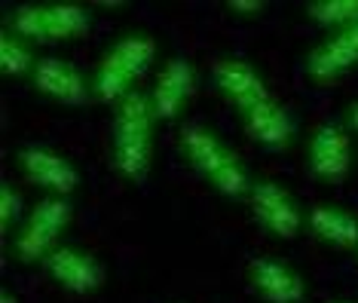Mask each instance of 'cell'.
<instances>
[{
	"label": "cell",
	"instance_id": "cell-1",
	"mask_svg": "<svg viewBox=\"0 0 358 303\" xmlns=\"http://www.w3.org/2000/svg\"><path fill=\"white\" fill-rule=\"evenodd\" d=\"M153 101L141 92L126 95L113 113V166L129 181L141 184L153 162Z\"/></svg>",
	"mask_w": 358,
	"mask_h": 303
},
{
	"label": "cell",
	"instance_id": "cell-2",
	"mask_svg": "<svg viewBox=\"0 0 358 303\" xmlns=\"http://www.w3.org/2000/svg\"><path fill=\"white\" fill-rule=\"evenodd\" d=\"M181 153L221 196L239 199V196L251 193L245 166H242L239 157L211 129L187 126L181 132Z\"/></svg>",
	"mask_w": 358,
	"mask_h": 303
},
{
	"label": "cell",
	"instance_id": "cell-3",
	"mask_svg": "<svg viewBox=\"0 0 358 303\" xmlns=\"http://www.w3.org/2000/svg\"><path fill=\"white\" fill-rule=\"evenodd\" d=\"M153 59H157V40L153 37L129 34L117 40L95 68V95L104 104H120L126 95H132V83L148 73Z\"/></svg>",
	"mask_w": 358,
	"mask_h": 303
},
{
	"label": "cell",
	"instance_id": "cell-4",
	"mask_svg": "<svg viewBox=\"0 0 358 303\" xmlns=\"http://www.w3.org/2000/svg\"><path fill=\"white\" fill-rule=\"evenodd\" d=\"M92 28L86 6L80 3H28L13 13L10 31L34 43H64L83 40Z\"/></svg>",
	"mask_w": 358,
	"mask_h": 303
},
{
	"label": "cell",
	"instance_id": "cell-5",
	"mask_svg": "<svg viewBox=\"0 0 358 303\" xmlns=\"http://www.w3.org/2000/svg\"><path fill=\"white\" fill-rule=\"evenodd\" d=\"M71 218H74V209L62 196L37 202L13 239V258L19 264H43L46 255L55 251V242L71 224Z\"/></svg>",
	"mask_w": 358,
	"mask_h": 303
},
{
	"label": "cell",
	"instance_id": "cell-6",
	"mask_svg": "<svg viewBox=\"0 0 358 303\" xmlns=\"http://www.w3.org/2000/svg\"><path fill=\"white\" fill-rule=\"evenodd\" d=\"M248 206L251 215L260 227H264L275 239H297L300 224H303V215H300L297 199L285 190L282 184L275 181H257L248 193Z\"/></svg>",
	"mask_w": 358,
	"mask_h": 303
},
{
	"label": "cell",
	"instance_id": "cell-7",
	"mask_svg": "<svg viewBox=\"0 0 358 303\" xmlns=\"http://www.w3.org/2000/svg\"><path fill=\"white\" fill-rule=\"evenodd\" d=\"M43 269L50 273V279L68 294H92L108 279L101 260L92 258L83 248H74V245L50 251L43 260Z\"/></svg>",
	"mask_w": 358,
	"mask_h": 303
},
{
	"label": "cell",
	"instance_id": "cell-8",
	"mask_svg": "<svg viewBox=\"0 0 358 303\" xmlns=\"http://www.w3.org/2000/svg\"><path fill=\"white\" fill-rule=\"evenodd\" d=\"M309 169L328 184H343L352 169V141L340 122H322L309 141Z\"/></svg>",
	"mask_w": 358,
	"mask_h": 303
},
{
	"label": "cell",
	"instance_id": "cell-9",
	"mask_svg": "<svg viewBox=\"0 0 358 303\" xmlns=\"http://www.w3.org/2000/svg\"><path fill=\"white\" fill-rule=\"evenodd\" d=\"M211 73L217 80V89L236 104L239 113H245L248 108L273 98L266 80L260 77V71L245 59H217L211 64Z\"/></svg>",
	"mask_w": 358,
	"mask_h": 303
},
{
	"label": "cell",
	"instance_id": "cell-10",
	"mask_svg": "<svg viewBox=\"0 0 358 303\" xmlns=\"http://www.w3.org/2000/svg\"><path fill=\"white\" fill-rule=\"evenodd\" d=\"M19 169L25 171L31 184L52 190L59 196H68L80 187V171L71 166L62 153L50 150V147H22L19 150Z\"/></svg>",
	"mask_w": 358,
	"mask_h": 303
},
{
	"label": "cell",
	"instance_id": "cell-11",
	"mask_svg": "<svg viewBox=\"0 0 358 303\" xmlns=\"http://www.w3.org/2000/svg\"><path fill=\"white\" fill-rule=\"evenodd\" d=\"M358 64V22L337 31L324 43H319L306 59V73L315 83H334Z\"/></svg>",
	"mask_w": 358,
	"mask_h": 303
},
{
	"label": "cell",
	"instance_id": "cell-12",
	"mask_svg": "<svg viewBox=\"0 0 358 303\" xmlns=\"http://www.w3.org/2000/svg\"><path fill=\"white\" fill-rule=\"evenodd\" d=\"M251 288L257 291V297L264 303H300L303 300V279L297 269H291L282 260L273 258H257L248 267Z\"/></svg>",
	"mask_w": 358,
	"mask_h": 303
},
{
	"label": "cell",
	"instance_id": "cell-13",
	"mask_svg": "<svg viewBox=\"0 0 358 303\" xmlns=\"http://www.w3.org/2000/svg\"><path fill=\"white\" fill-rule=\"evenodd\" d=\"M193 86H196V73L187 59H172L166 68L159 71L157 83H153V113L157 120H178L184 111V104L190 101Z\"/></svg>",
	"mask_w": 358,
	"mask_h": 303
},
{
	"label": "cell",
	"instance_id": "cell-14",
	"mask_svg": "<svg viewBox=\"0 0 358 303\" xmlns=\"http://www.w3.org/2000/svg\"><path fill=\"white\" fill-rule=\"evenodd\" d=\"M34 89L68 108H80L89 101V86L74 64L62 59H40L34 64Z\"/></svg>",
	"mask_w": 358,
	"mask_h": 303
},
{
	"label": "cell",
	"instance_id": "cell-15",
	"mask_svg": "<svg viewBox=\"0 0 358 303\" xmlns=\"http://www.w3.org/2000/svg\"><path fill=\"white\" fill-rule=\"evenodd\" d=\"M239 117L245 122V132L251 141L273 147V150H279V147H285L294 138V120H291V113L275 98H266V101L248 108L245 113H239Z\"/></svg>",
	"mask_w": 358,
	"mask_h": 303
},
{
	"label": "cell",
	"instance_id": "cell-16",
	"mask_svg": "<svg viewBox=\"0 0 358 303\" xmlns=\"http://www.w3.org/2000/svg\"><path fill=\"white\" fill-rule=\"evenodd\" d=\"M309 227L322 242L334 245V248H358V220L343 209L319 206L309 211Z\"/></svg>",
	"mask_w": 358,
	"mask_h": 303
},
{
	"label": "cell",
	"instance_id": "cell-17",
	"mask_svg": "<svg viewBox=\"0 0 358 303\" xmlns=\"http://www.w3.org/2000/svg\"><path fill=\"white\" fill-rule=\"evenodd\" d=\"M309 19L322 28H349L358 22V0H315L306 6Z\"/></svg>",
	"mask_w": 358,
	"mask_h": 303
},
{
	"label": "cell",
	"instance_id": "cell-18",
	"mask_svg": "<svg viewBox=\"0 0 358 303\" xmlns=\"http://www.w3.org/2000/svg\"><path fill=\"white\" fill-rule=\"evenodd\" d=\"M31 64H34V55L25 46V40L13 31H3V37H0V71L10 73V77H22L25 71H31Z\"/></svg>",
	"mask_w": 358,
	"mask_h": 303
},
{
	"label": "cell",
	"instance_id": "cell-19",
	"mask_svg": "<svg viewBox=\"0 0 358 303\" xmlns=\"http://www.w3.org/2000/svg\"><path fill=\"white\" fill-rule=\"evenodd\" d=\"M19 215H22V196L15 193L10 184H3V187H0V227H3V230H10L13 220Z\"/></svg>",
	"mask_w": 358,
	"mask_h": 303
},
{
	"label": "cell",
	"instance_id": "cell-20",
	"mask_svg": "<svg viewBox=\"0 0 358 303\" xmlns=\"http://www.w3.org/2000/svg\"><path fill=\"white\" fill-rule=\"evenodd\" d=\"M227 10H233V13H239V15H255V13H260V10H266V3L264 0H230L227 3Z\"/></svg>",
	"mask_w": 358,
	"mask_h": 303
},
{
	"label": "cell",
	"instance_id": "cell-21",
	"mask_svg": "<svg viewBox=\"0 0 358 303\" xmlns=\"http://www.w3.org/2000/svg\"><path fill=\"white\" fill-rule=\"evenodd\" d=\"M349 126H352L355 132H358V101L352 104V108H349Z\"/></svg>",
	"mask_w": 358,
	"mask_h": 303
},
{
	"label": "cell",
	"instance_id": "cell-22",
	"mask_svg": "<svg viewBox=\"0 0 358 303\" xmlns=\"http://www.w3.org/2000/svg\"><path fill=\"white\" fill-rule=\"evenodd\" d=\"M0 303H19V300H15L13 291H3V294H0Z\"/></svg>",
	"mask_w": 358,
	"mask_h": 303
},
{
	"label": "cell",
	"instance_id": "cell-23",
	"mask_svg": "<svg viewBox=\"0 0 358 303\" xmlns=\"http://www.w3.org/2000/svg\"><path fill=\"white\" fill-rule=\"evenodd\" d=\"M337 303H346V300H337Z\"/></svg>",
	"mask_w": 358,
	"mask_h": 303
}]
</instances>
